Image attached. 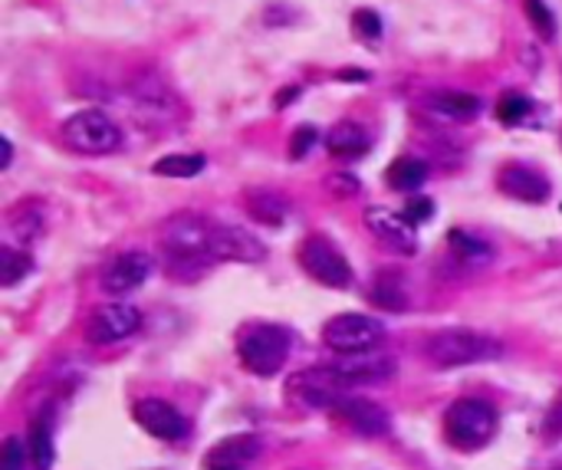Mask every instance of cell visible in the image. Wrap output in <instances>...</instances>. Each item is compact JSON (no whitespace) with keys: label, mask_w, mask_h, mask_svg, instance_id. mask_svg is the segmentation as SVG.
<instances>
[{"label":"cell","mask_w":562,"mask_h":470,"mask_svg":"<svg viewBox=\"0 0 562 470\" xmlns=\"http://www.w3.org/2000/svg\"><path fill=\"white\" fill-rule=\"evenodd\" d=\"M340 376L349 382V385H369V382H382L388 376H395V359L388 356H379V352H356V356H343V363L335 366Z\"/></svg>","instance_id":"2e32d148"},{"label":"cell","mask_w":562,"mask_h":470,"mask_svg":"<svg viewBox=\"0 0 562 470\" xmlns=\"http://www.w3.org/2000/svg\"><path fill=\"white\" fill-rule=\"evenodd\" d=\"M497 434V411L484 398H458L444 411V437L458 450H477Z\"/></svg>","instance_id":"277c9868"},{"label":"cell","mask_w":562,"mask_h":470,"mask_svg":"<svg viewBox=\"0 0 562 470\" xmlns=\"http://www.w3.org/2000/svg\"><path fill=\"white\" fill-rule=\"evenodd\" d=\"M405 217H408L411 224H427V220L434 217V201H431V198H408Z\"/></svg>","instance_id":"d6a6232c"},{"label":"cell","mask_w":562,"mask_h":470,"mask_svg":"<svg viewBox=\"0 0 562 470\" xmlns=\"http://www.w3.org/2000/svg\"><path fill=\"white\" fill-rule=\"evenodd\" d=\"M332 418L343 421L349 431H356L362 437H382L392 428V415L379 402L362 398V395H346L340 405L332 408Z\"/></svg>","instance_id":"8fae6325"},{"label":"cell","mask_w":562,"mask_h":470,"mask_svg":"<svg viewBox=\"0 0 562 470\" xmlns=\"http://www.w3.org/2000/svg\"><path fill=\"white\" fill-rule=\"evenodd\" d=\"M152 274V261L139 251L132 254H119L116 261H108L102 270V290L112 296H126L132 290H139Z\"/></svg>","instance_id":"9a60e30c"},{"label":"cell","mask_w":562,"mask_h":470,"mask_svg":"<svg viewBox=\"0 0 562 470\" xmlns=\"http://www.w3.org/2000/svg\"><path fill=\"white\" fill-rule=\"evenodd\" d=\"M349 382L340 376L335 366H319V369H299L286 379V402L306 411H332L346 395Z\"/></svg>","instance_id":"5b68a950"},{"label":"cell","mask_w":562,"mask_h":470,"mask_svg":"<svg viewBox=\"0 0 562 470\" xmlns=\"http://www.w3.org/2000/svg\"><path fill=\"white\" fill-rule=\"evenodd\" d=\"M264 450V441L251 431H241V434H228L220 437L204 457H201V467L204 470H247Z\"/></svg>","instance_id":"7c38bea8"},{"label":"cell","mask_w":562,"mask_h":470,"mask_svg":"<svg viewBox=\"0 0 562 470\" xmlns=\"http://www.w3.org/2000/svg\"><path fill=\"white\" fill-rule=\"evenodd\" d=\"M296 92H299L296 86H293V89H283V92L277 96V109H283V102H286V99H296Z\"/></svg>","instance_id":"8d00e7d4"},{"label":"cell","mask_w":562,"mask_h":470,"mask_svg":"<svg viewBox=\"0 0 562 470\" xmlns=\"http://www.w3.org/2000/svg\"><path fill=\"white\" fill-rule=\"evenodd\" d=\"M427 181V165L421 158H398L388 168V185L395 191H418Z\"/></svg>","instance_id":"603a6c76"},{"label":"cell","mask_w":562,"mask_h":470,"mask_svg":"<svg viewBox=\"0 0 562 470\" xmlns=\"http://www.w3.org/2000/svg\"><path fill=\"white\" fill-rule=\"evenodd\" d=\"M214 261H238V264H260L267 257V247L260 238L238 224H217L214 227V244H210Z\"/></svg>","instance_id":"5bb4252c"},{"label":"cell","mask_w":562,"mask_h":470,"mask_svg":"<svg viewBox=\"0 0 562 470\" xmlns=\"http://www.w3.org/2000/svg\"><path fill=\"white\" fill-rule=\"evenodd\" d=\"M325 145L335 158H356V155L369 152V132L356 123H343L329 132Z\"/></svg>","instance_id":"ffe728a7"},{"label":"cell","mask_w":562,"mask_h":470,"mask_svg":"<svg viewBox=\"0 0 562 470\" xmlns=\"http://www.w3.org/2000/svg\"><path fill=\"white\" fill-rule=\"evenodd\" d=\"M353 30H356L359 40H379L382 37V17L375 11L362 8V11L353 14Z\"/></svg>","instance_id":"f546056e"},{"label":"cell","mask_w":562,"mask_h":470,"mask_svg":"<svg viewBox=\"0 0 562 470\" xmlns=\"http://www.w3.org/2000/svg\"><path fill=\"white\" fill-rule=\"evenodd\" d=\"M503 345L494 335H484L477 329H440L424 342V356L437 369H461L474 363L497 359Z\"/></svg>","instance_id":"7a4b0ae2"},{"label":"cell","mask_w":562,"mask_h":470,"mask_svg":"<svg viewBox=\"0 0 562 470\" xmlns=\"http://www.w3.org/2000/svg\"><path fill=\"white\" fill-rule=\"evenodd\" d=\"M542 437H549V441H559V437H562V392L555 395V402H552V405H549V411H546Z\"/></svg>","instance_id":"4dcf8cb0"},{"label":"cell","mask_w":562,"mask_h":470,"mask_svg":"<svg viewBox=\"0 0 562 470\" xmlns=\"http://www.w3.org/2000/svg\"><path fill=\"white\" fill-rule=\"evenodd\" d=\"M11 155H14V145L4 136V139H0V168H11Z\"/></svg>","instance_id":"d590c367"},{"label":"cell","mask_w":562,"mask_h":470,"mask_svg":"<svg viewBox=\"0 0 562 470\" xmlns=\"http://www.w3.org/2000/svg\"><path fill=\"white\" fill-rule=\"evenodd\" d=\"M63 142L82 155H108L123 145L119 126L99 109H82L63 123Z\"/></svg>","instance_id":"8992f818"},{"label":"cell","mask_w":562,"mask_h":470,"mask_svg":"<svg viewBox=\"0 0 562 470\" xmlns=\"http://www.w3.org/2000/svg\"><path fill=\"white\" fill-rule=\"evenodd\" d=\"M312 145H316V129H312V126H299V129L293 132L290 155H293V158H303Z\"/></svg>","instance_id":"e575fe53"},{"label":"cell","mask_w":562,"mask_h":470,"mask_svg":"<svg viewBox=\"0 0 562 470\" xmlns=\"http://www.w3.org/2000/svg\"><path fill=\"white\" fill-rule=\"evenodd\" d=\"M325 188H329L335 198H353V194H359V181H356L353 175H329V178H325Z\"/></svg>","instance_id":"836d02e7"},{"label":"cell","mask_w":562,"mask_h":470,"mask_svg":"<svg viewBox=\"0 0 562 470\" xmlns=\"http://www.w3.org/2000/svg\"><path fill=\"white\" fill-rule=\"evenodd\" d=\"M142 326V313L129 303H108L99 306L86 322V342L89 345H116L129 335H136Z\"/></svg>","instance_id":"9c48e42d"},{"label":"cell","mask_w":562,"mask_h":470,"mask_svg":"<svg viewBox=\"0 0 562 470\" xmlns=\"http://www.w3.org/2000/svg\"><path fill=\"white\" fill-rule=\"evenodd\" d=\"M34 274V257L17 247H0V287L14 290L21 280Z\"/></svg>","instance_id":"44dd1931"},{"label":"cell","mask_w":562,"mask_h":470,"mask_svg":"<svg viewBox=\"0 0 562 470\" xmlns=\"http://www.w3.org/2000/svg\"><path fill=\"white\" fill-rule=\"evenodd\" d=\"M30 457H34V467L37 470H53V431H50V421L47 415L37 418L34 431H30Z\"/></svg>","instance_id":"484cf974"},{"label":"cell","mask_w":562,"mask_h":470,"mask_svg":"<svg viewBox=\"0 0 562 470\" xmlns=\"http://www.w3.org/2000/svg\"><path fill=\"white\" fill-rule=\"evenodd\" d=\"M500 191L516 201H526V204H542L549 198V181L542 175H536L533 168L507 165L500 172Z\"/></svg>","instance_id":"e0dca14e"},{"label":"cell","mask_w":562,"mask_h":470,"mask_svg":"<svg viewBox=\"0 0 562 470\" xmlns=\"http://www.w3.org/2000/svg\"><path fill=\"white\" fill-rule=\"evenodd\" d=\"M427 102L434 112L447 115V119H458V123H468L481 115V99L471 92H434Z\"/></svg>","instance_id":"d6986e66"},{"label":"cell","mask_w":562,"mask_h":470,"mask_svg":"<svg viewBox=\"0 0 562 470\" xmlns=\"http://www.w3.org/2000/svg\"><path fill=\"white\" fill-rule=\"evenodd\" d=\"M526 115H529V99H526V96H520V92H507V96L497 102V119H500V123H507V126H513V123L526 119Z\"/></svg>","instance_id":"f1b7e54d"},{"label":"cell","mask_w":562,"mask_h":470,"mask_svg":"<svg viewBox=\"0 0 562 470\" xmlns=\"http://www.w3.org/2000/svg\"><path fill=\"white\" fill-rule=\"evenodd\" d=\"M155 175H165V178H194L204 172V155L197 152H181V155H165L152 165Z\"/></svg>","instance_id":"cb8c5ba5"},{"label":"cell","mask_w":562,"mask_h":470,"mask_svg":"<svg viewBox=\"0 0 562 470\" xmlns=\"http://www.w3.org/2000/svg\"><path fill=\"white\" fill-rule=\"evenodd\" d=\"M523 11H526V21L536 27L539 37H546V40L555 37V17L546 8V0H523Z\"/></svg>","instance_id":"83f0119b"},{"label":"cell","mask_w":562,"mask_h":470,"mask_svg":"<svg viewBox=\"0 0 562 470\" xmlns=\"http://www.w3.org/2000/svg\"><path fill=\"white\" fill-rule=\"evenodd\" d=\"M299 267L322 287L329 290H346L353 283V267L349 261L329 244V238L322 233H309V238L299 244V254H296Z\"/></svg>","instance_id":"ba28073f"},{"label":"cell","mask_w":562,"mask_h":470,"mask_svg":"<svg viewBox=\"0 0 562 470\" xmlns=\"http://www.w3.org/2000/svg\"><path fill=\"white\" fill-rule=\"evenodd\" d=\"M214 220L191 214V211H178L171 214L162 227H158V247L165 254V270L175 280H197L210 257V244H214Z\"/></svg>","instance_id":"6da1fadb"},{"label":"cell","mask_w":562,"mask_h":470,"mask_svg":"<svg viewBox=\"0 0 562 470\" xmlns=\"http://www.w3.org/2000/svg\"><path fill=\"white\" fill-rule=\"evenodd\" d=\"M385 339V326L375 316H362V313H343L332 316L322 326V342L329 348H335L340 356H356V352H372L379 348Z\"/></svg>","instance_id":"52a82bcc"},{"label":"cell","mask_w":562,"mask_h":470,"mask_svg":"<svg viewBox=\"0 0 562 470\" xmlns=\"http://www.w3.org/2000/svg\"><path fill=\"white\" fill-rule=\"evenodd\" d=\"M290 348H293V335L290 329L283 326H273V322H260V326H251L241 342H238V356L244 363V369L251 376H260V379H273L286 359H290Z\"/></svg>","instance_id":"3957f363"},{"label":"cell","mask_w":562,"mask_h":470,"mask_svg":"<svg viewBox=\"0 0 562 470\" xmlns=\"http://www.w3.org/2000/svg\"><path fill=\"white\" fill-rule=\"evenodd\" d=\"M244 204H247L251 217L260 220V224H283L286 214H290L286 198H280V194L270 191V188H251V191L244 194Z\"/></svg>","instance_id":"ac0fdd59"},{"label":"cell","mask_w":562,"mask_h":470,"mask_svg":"<svg viewBox=\"0 0 562 470\" xmlns=\"http://www.w3.org/2000/svg\"><path fill=\"white\" fill-rule=\"evenodd\" d=\"M11 230L17 233V238H24V241H30V238H37V233L43 230V211H40V204L37 201H24V204H17L14 211H11Z\"/></svg>","instance_id":"d4e9b609"},{"label":"cell","mask_w":562,"mask_h":470,"mask_svg":"<svg viewBox=\"0 0 562 470\" xmlns=\"http://www.w3.org/2000/svg\"><path fill=\"white\" fill-rule=\"evenodd\" d=\"M27 467V450L21 444V437H8L4 441V467L0 470H24Z\"/></svg>","instance_id":"1f68e13d"},{"label":"cell","mask_w":562,"mask_h":470,"mask_svg":"<svg viewBox=\"0 0 562 470\" xmlns=\"http://www.w3.org/2000/svg\"><path fill=\"white\" fill-rule=\"evenodd\" d=\"M451 247H455V254H458L461 261H468V264L490 261L487 244H481L477 238H471V233H464V230H451Z\"/></svg>","instance_id":"4316f807"},{"label":"cell","mask_w":562,"mask_h":470,"mask_svg":"<svg viewBox=\"0 0 562 470\" xmlns=\"http://www.w3.org/2000/svg\"><path fill=\"white\" fill-rule=\"evenodd\" d=\"M132 411H136V421L142 424V431H149L158 441H181L191 431L188 418L165 398H139Z\"/></svg>","instance_id":"4fadbf2b"},{"label":"cell","mask_w":562,"mask_h":470,"mask_svg":"<svg viewBox=\"0 0 562 470\" xmlns=\"http://www.w3.org/2000/svg\"><path fill=\"white\" fill-rule=\"evenodd\" d=\"M369 300L379 306V309H388V313H398L408 306V293H405V283L395 277V274H385L372 283L369 290Z\"/></svg>","instance_id":"7402d4cb"},{"label":"cell","mask_w":562,"mask_h":470,"mask_svg":"<svg viewBox=\"0 0 562 470\" xmlns=\"http://www.w3.org/2000/svg\"><path fill=\"white\" fill-rule=\"evenodd\" d=\"M366 227L375 233V241L382 247H388L392 254H405L411 257L418 251V238H414V224L388 207H369L366 211Z\"/></svg>","instance_id":"30bf717a"}]
</instances>
